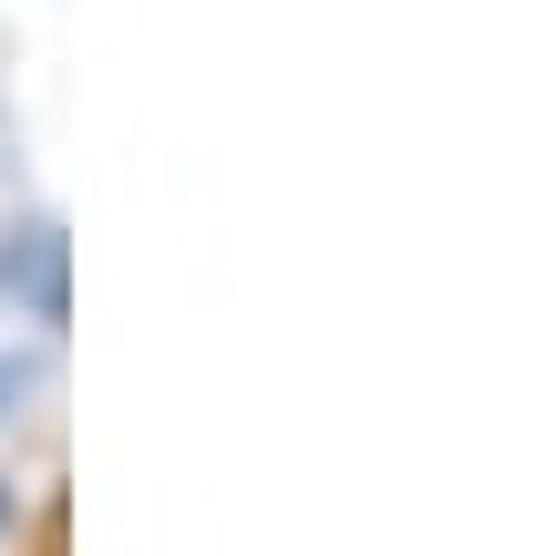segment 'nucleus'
Wrapping results in <instances>:
<instances>
[{
    "label": "nucleus",
    "mask_w": 546,
    "mask_h": 556,
    "mask_svg": "<svg viewBox=\"0 0 546 556\" xmlns=\"http://www.w3.org/2000/svg\"><path fill=\"white\" fill-rule=\"evenodd\" d=\"M0 526H11V495H0Z\"/></svg>",
    "instance_id": "1"
}]
</instances>
